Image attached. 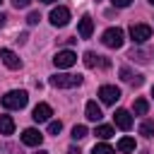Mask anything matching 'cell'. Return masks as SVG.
Here are the masks:
<instances>
[{
  "label": "cell",
  "instance_id": "1",
  "mask_svg": "<svg viewBox=\"0 0 154 154\" xmlns=\"http://www.w3.org/2000/svg\"><path fill=\"white\" fill-rule=\"evenodd\" d=\"M26 103H29V94L24 89H12V91H7L2 96V106L7 111H22Z\"/></svg>",
  "mask_w": 154,
  "mask_h": 154
},
{
  "label": "cell",
  "instance_id": "22",
  "mask_svg": "<svg viewBox=\"0 0 154 154\" xmlns=\"http://www.w3.org/2000/svg\"><path fill=\"white\" fill-rule=\"evenodd\" d=\"M87 135H89L87 125H75V128H72V140H84Z\"/></svg>",
  "mask_w": 154,
  "mask_h": 154
},
{
  "label": "cell",
  "instance_id": "20",
  "mask_svg": "<svg viewBox=\"0 0 154 154\" xmlns=\"http://www.w3.org/2000/svg\"><path fill=\"white\" fill-rule=\"evenodd\" d=\"M140 135H144V137H154V123H152V120H142V125H140Z\"/></svg>",
  "mask_w": 154,
  "mask_h": 154
},
{
  "label": "cell",
  "instance_id": "31",
  "mask_svg": "<svg viewBox=\"0 0 154 154\" xmlns=\"http://www.w3.org/2000/svg\"><path fill=\"white\" fill-rule=\"evenodd\" d=\"M38 2H43V5H51V2H55V0H38Z\"/></svg>",
  "mask_w": 154,
  "mask_h": 154
},
{
  "label": "cell",
  "instance_id": "16",
  "mask_svg": "<svg viewBox=\"0 0 154 154\" xmlns=\"http://www.w3.org/2000/svg\"><path fill=\"white\" fill-rule=\"evenodd\" d=\"M14 132V120H12V116H0V135H12Z\"/></svg>",
  "mask_w": 154,
  "mask_h": 154
},
{
  "label": "cell",
  "instance_id": "9",
  "mask_svg": "<svg viewBox=\"0 0 154 154\" xmlns=\"http://www.w3.org/2000/svg\"><path fill=\"white\" fill-rule=\"evenodd\" d=\"M22 142H24L26 147H41L43 135H41V130H36V128H26V130L22 132Z\"/></svg>",
  "mask_w": 154,
  "mask_h": 154
},
{
  "label": "cell",
  "instance_id": "30",
  "mask_svg": "<svg viewBox=\"0 0 154 154\" xmlns=\"http://www.w3.org/2000/svg\"><path fill=\"white\" fill-rule=\"evenodd\" d=\"M5 19H7V17H5L2 12H0V29H2V24H5Z\"/></svg>",
  "mask_w": 154,
  "mask_h": 154
},
{
  "label": "cell",
  "instance_id": "27",
  "mask_svg": "<svg viewBox=\"0 0 154 154\" xmlns=\"http://www.w3.org/2000/svg\"><path fill=\"white\" fill-rule=\"evenodd\" d=\"M29 2H31V0H12V5H14L17 10H22V7H29Z\"/></svg>",
  "mask_w": 154,
  "mask_h": 154
},
{
  "label": "cell",
  "instance_id": "5",
  "mask_svg": "<svg viewBox=\"0 0 154 154\" xmlns=\"http://www.w3.org/2000/svg\"><path fill=\"white\" fill-rule=\"evenodd\" d=\"M130 38L135 43H144L152 38V26L149 24H130Z\"/></svg>",
  "mask_w": 154,
  "mask_h": 154
},
{
  "label": "cell",
  "instance_id": "14",
  "mask_svg": "<svg viewBox=\"0 0 154 154\" xmlns=\"http://www.w3.org/2000/svg\"><path fill=\"white\" fill-rule=\"evenodd\" d=\"M82 60H84V65H87V67H96V65H101V67H108V65H111V63H108L106 58H101V55H96L94 51H87Z\"/></svg>",
  "mask_w": 154,
  "mask_h": 154
},
{
  "label": "cell",
  "instance_id": "8",
  "mask_svg": "<svg viewBox=\"0 0 154 154\" xmlns=\"http://www.w3.org/2000/svg\"><path fill=\"white\" fill-rule=\"evenodd\" d=\"M51 116H53V108L48 106V103H36L34 106V111H31V118L36 120V123H48L51 120Z\"/></svg>",
  "mask_w": 154,
  "mask_h": 154
},
{
  "label": "cell",
  "instance_id": "7",
  "mask_svg": "<svg viewBox=\"0 0 154 154\" xmlns=\"http://www.w3.org/2000/svg\"><path fill=\"white\" fill-rule=\"evenodd\" d=\"M67 22H70V10H67V7L58 5V7H53V10H51V24H53V26H58V29H60V26H65Z\"/></svg>",
  "mask_w": 154,
  "mask_h": 154
},
{
  "label": "cell",
  "instance_id": "10",
  "mask_svg": "<svg viewBox=\"0 0 154 154\" xmlns=\"http://www.w3.org/2000/svg\"><path fill=\"white\" fill-rule=\"evenodd\" d=\"M0 60L10 67V70H19L22 67V60H19V55L17 53H12L10 48H0Z\"/></svg>",
  "mask_w": 154,
  "mask_h": 154
},
{
  "label": "cell",
  "instance_id": "11",
  "mask_svg": "<svg viewBox=\"0 0 154 154\" xmlns=\"http://www.w3.org/2000/svg\"><path fill=\"white\" fill-rule=\"evenodd\" d=\"M77 34H79V38H91V34H94V19H91L89 14H84V17L79 19Z\"/></svg>",
  "mask_w": 154,
  "mask_h": 154
},
{
  "label": "cell",
  "instance_id": "32",
  "mask_svg": "<svg viewBox=\"0 0 154 154\" xmlns=\"http://www.w3.org/2000/svg\"><path fill=\"white\" fill-rule=\"evenodd\" d=\"M36 154H48V152L46 149H36Z\"/></svg>",
  "mask_w": 154,
  "mask_h": 154
},
{
  "label": "cell",
  "instance_id": "21",
  "mask_svg": "<svg viewBox=\"0 0 154 154\" xmlns=\"http://www.w3.org/2000/svg\"><path fill=\"white\" fill-rule=\"evenodd\" d=\"M91 154H116V152H113V147H111V144H106V142H99V144H94Z\"/></svg>",
  "mask_w": 154,
  "mask_h": 154
},
{
  "label": "cell",
  "instance_id": "4",
  "mask_svg": "<svg viewBox=\"0 0 154 154\" xmlns=\"http://www.w3.org/2000/svg\"><path fill=\"white\" fill-rule=\"evenodd\" d=\"M77 63V53H72V51H58L55 55H53V65L58 67V70H67V67H72Z\"/></svg>",
  "mask_w": 154,
  "mask_h": 154
},
{
  "label": "cell",
  "instance_id": "17",
  "mask_svg": "<svg viewBox=\"0 0 154 154\" xmlns=\"http://www.w3.org/2000/svg\"><path fill=\"white\" fill-rule=\"evenodd\" d=\"M118 152H123V154L135 152V140H132V137H120V140H118Z\"/></svg>",
  "mask_w": 154,
  "mask_h": 154
},
{
  "label": "cell",
  "instance_id": "18",
  "mask_svg": "<svg viewBox=\"0 0 154 154\" xmlns=\"http://www.w3.org/2000/svg\"><path fill=\"white\" fill-rule=\"evenodd\" d=\"M132 108H135V116H147V111H149V101H147V99H135Z\"/></svg>",
  "mask_w": 154,
  "mask_h": 154
},
{
  "label": "cell",
  "instance_id": "2",
  "mask_svg": "<svg viewBox=\"0 0 154 154\" xmlns=\"http://www.w3.org/2000/svg\"><path fill=\"white\" fill-rule=\"evenodd\" d=\"M55 89H72V87H79L82 84V75H70V72H58L48 79Z\"/></svg>",
  "mask_w": 154,
  "mask_h": 154
},
{
  "label": "cell",
  "instance_id": "34",
  "mask_svg": "<svg viewBox=\"0 0 154 154\" xmlns=\"http://www.w3.org/2000/svg\"><path fill=\"white\" fill-rule=\"evenodd\" d=\"M149 2H152V5H154V0H149Z\"/></svg>",
  "mask_w": 154,
  "mask_h": 154
},
{
  "label": "cell",
  "instance_id": "26",
  "mask_svg": "<svg viewBox=\"0 0 154 154\" xmlns=\"http://www.w3.org/2000/svg\"><path fill=\"white\" fill-rule=\"evenodd\" d=\"M38 19H41V14H38V12H29L26 24H29V26H36V24H38Z\"/></svg>",
  "mask_w": 154,
  "mask_h": 154
},
{
  "label": "cell",
  "instance_id": "33",
  "mask_svg": "<svg viewBox=\"0 0 154 154\" xmlns=\"http://www.w3.org/2000/svg\"><path fill=\"white\" fill-rule=\"evenodd\" d=\"M152 96H154V87H152Z\"/></svg>",
  "mask_w": 154,
  "mask_h": 154
},
{
  "label": "cell",
  "instance_id": "3",
  "mask_svg": "<svg viewBox=\"0 0 154 154\" xmlns=\"http://www.w3.org/2000/svg\"><path fill=\"white\" fill-rule=\"evenodd\" d=\"M101 43H103L106 48H120V46L125 43V34H123V29H120V26H111V29H106V31L101 34Z\"/></svg>",
  "mask_w": 154,
  "mask_h": 154
},
{
  "label": "cell",
  "instance_id": "25",
  "mask_svg": "<svg viewBox=\"0 0 154 154\" xmlns=\"http://www.w3.org/2000/svg\"><path fill=\"white\" fill-rule=\"evenodd\" d=\"M0 154H19V149L14 144H0Z\"/></svg>",
  "mask_w": 154,
  "mask_h": 154
},
{
  "label": "cell",
  "instance_id": "23",
  "mask_svg": "<svg viewBox=\"0 0 154 154\" xmlns=\"http://www.w3.org/2000/svg\"><path fill=\"white\" fill-rule=\"evenodd\" d=\"M60 130H63V123L60 120H48V132L51 135H60Z\"/></svg>",
  "mask_w": 154,
  "mask_h": 154
},
{
  "label": "cell",
  "instance_id": "24",
  "mask_svg": "<svg viewBox=\"0 0 154 154\" xmlns=\"http://www.w3.org/2000/svg\"><path fill=\"white\" fill-rule=\"evenodd\" d=\"M130 58H132V60H137V63H147V53H144V51H132V53H130Z\"/></svg>",
  "mask_w": 154,
  "mask_h": 154
},
{
  "label": "cell",
  "instance_id": "35",
  "mask_svg": "<svg viewBox=\"0 0 154 154\" xmlns=\"http://www.w3.org/2000/svg\"><path fill=\"white\" fill-rule=\"evenodd\" d=\"M0 2H2V0H0Z\"/></svg>",
  "mask_w": 154,
  "mask_h": 154
},
{
  "label": "cell",
  "instance_id": "28",
  "mask_svg": "<svg viewBox=\"0 0 154 154\" xmlns=\"http://www.w3.org/2000/svg\"><path fill=\"white\" fill-rule=\"evenodd\" d=\"M111 2H113V7H130L132 0H111Z\"/></svg>",
  "mask_w": 154,
  "mask_h": 154
},
{
  "label": "cell",
  "instance_id": "12",
  "mask_svg": "<svg viewBox=\"0 0 154 154\" xmlns=\"http://www.w3.org/2000/svg\"><path fill=\"white\" fill-rule=\"evenodd\" d=\"M113 123H116L120 130H130V128H132V116H130L125 108H118V111L113 113Z\"/></svg>",
  "mask_w": 154,
  "mask_h": 154
},
{
  "label": "cell",
  "instance_id": "13",
  "mask_svg": "<svg viewBox=\"0 0 154 154\" xmlns=\"http://www.w3.org/2000/svg\"><path fill=\"white\" fill-rule=\"evenodd\" d=\"M120 79L128 82V84H132V87H142V82H144V77L137 75V72H132L130 67H120Z\"/></svg>",
  "mask_w": 154,
  "mask_h": 154
},
{
  "label": "cell",
  "instance_id": "29",
  "mask_svg": "<svg viewBox=\"0 0 154 154\" xmlns=\"http://www.w3.org/2000/svg\"><path fill=\"white\" fill-rule=\"evenodd\" d=\"M67 154H82V152H79V147H70V149H67Z\"/></svg>",
  "mask_w": 154,
  "mask_h": 154
},
{
  "label": "cell",
  "instance_id": "15",
  "mask_svg": "<svg viewBox=\"0 0 154 154\" xmlns=\"http://www.w3.org/2000/svg\"><path fill=\"white\" fill-rule=\"evenodd\" d=\"M84 113H87V118H89V120H94V123L103 118V116H101V108H99V103H96V101H89V103L84 106Z\"/></svg>",
  "mask_w": 154,
  "mask_h": 154
},
{
  "label": "cell",
  "instance_id": "19",
  "mask_svg": "<svg viewBox=\"0 0 154 154\" xmlns=\"http://www.w3.org/2000/svg\"><path fill=\"white\" fill-rule=\"evenodd\" d=\"M94 135H96L99 140H108V137H113L116 132H113V128H111V125H96Z\"/></svg>",
  "mask_w": 154,
  "mask_h": 154
},
{
  "label": "cell",
  "instance_id": "6",
  "mask_svg": "<svg viewBox=\"0 0 154 154\" xmlns=\"http://www.w3.org/2000/svg\"><path fill=\"white\" fill-rule=\"evenodd\" d=\"M99 99H101V103L113 106V103L120 99V89L113 87V84H103V87H99Z\"/></svg>",
  "mask_w": 154,
  "mask_h": 154
}]
</instances>
